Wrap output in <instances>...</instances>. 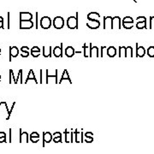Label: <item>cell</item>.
Segmentation results:
<instances>
[{
	"instance_id": "74e56055",
	"label": "cell",
	"mask_w": 154,
	"mask_h": 154,
	"mask_svg": "<svg viewBox=\"0 0 154 154\" xmlns=\"http://www.w3.org/2000/svg\"><path fill=\"white\" fill-rule=\"evenodd\" d=\"M6 142V134L0 136V143H5Z\"/></svg>"
},
{
	"instance_id": "c3c4849f",
	"label": "cell",
	"mask_w": 154,
	"mask_h": 154,
	"mask_svg": "<svg viewBox=\"0 0 154 154\" xmlns=\"http://www.w3.org/2000/svg\"><path fill=\"white\" fill-rule=\"evenodd\" d=\"M11 128H10V142H11Z\"/></svg>"
},
{
	"instance_id": "2e32d148",
	"label": "cell",
	"mask_w": 154,
	"mask_h": 154,
	"mask_svg": "<svg viewBox=\"0 0 154 154\" xmlns=\"http://www.w3.org/2000/svg\"><path fill=\"white\" fill-rule=\"evenodd\" d=\"M120 29L121 28V18L119 16H114L112 20V29Z\"/></svg>"
},
{
	"instance_id": "5b68a950",
	"label": "cell",
	"mask_w": 154,
	"mask_h": 154,
	"mask_svg": "<svg viewBox=\"0 0 154 154\" xmlns=\"http://www.w3.org/2000/svg\"><path fill=\"white\" fill-rule=\"evenodd\" d=\"M45 72H46V78H45V83L46 84H48L50 81V79H53L54 80V82L56 83V84H57L58 83V70H56V74L55 75H49L48 74V70H45Z\"/></svg>"
},
{
	"instance_id": "83f0119b",
	"label": "cell",
	"mask_w": 154,
	"mask_h": 154,
	"mask_svg": "<svg viewBox=\"0 0 154 154\" xmlns=\"http://www.w3.org/2000/svg\"><path fill=\"white\" fill-rule=\"evenodd\" d=\"M126 46L119 47V57H126Z\"/></svg>"
},
{
	"instance_id": "6da1fadb",
	"label": "cell",
	"mask_w": 154,
	"mask_h": 154,
	"mask_svg": "<svg viewBox=\"0 0 154 154\" xmlns=\"http://www.w3.org/2000/svg\"><path fill=\"white\" fill-rule=\"evenodd\" d=\"M67 27L70 29H77L78 28V13L76 16H70L67 19Z\"/></svg>"
},
{
	"instance_id": "f35d334b",
	"label": "cell",
	"mask_w": 154,
	"mask_h": 154,
	"mask_svg": "<svg viewBox=\"0 0 154 154\" xmlns=\"http://www.w3.org/2000/svg\"><path fill=\"white\" fill-rule=\"evenodd\" d=\"M30 140H31L33 143H37V142H39L40 138H39V137H30Z\"/></svg>"
},
{
	"instance_id": "816d5d0a",
	"label": "cell",
	"mask_w": 154,
	"mask_h": 154,
	"mask_svg": "<svg viewBox=\"0 0 154 154\" xmlns=\"http://www.w3.org/2000/svg\"><path fill=\"white\" fill-rule=\"evenodd\" d=\"M0 81H1V78H0Z\"/></svg>"
},
{
	"instance_id": "44dd1931",
	"label": "cell",
	"mask_w": 154,
	"mask_h": 154,
	"mask_svg": "<svg viewBox=\"0 0 154 154\" xmlns=\"http://www.w3.org/2000/svg\"><path fill=\"white\" fill-rule=\"evenodd\" d=\"M137 47H136V56L139 57H143L145 53H146V50L143 46H138V44H136Z\"/></svg>"
},
{
	"instance_id": "d590c367",
	"label": "cell",
	"mask_w": 154,
	"mask_h": 154,
	"mask_svg": "<svg viewBox=\"0 0 154 154\" xmlns=\"http://www.w3.org/2000/svg\"><path fill=\"white\" fill-rule=\"evenodd\" d=\"M84 141L87 143L93 142V137H84Z\"/></svg>"
},
{
	"instance_id": "7dc6e473",
	"label": "cell",
	"mask_w": 154,
	"mask_h": 154,
	"mask_svg": "<svg viewBox=\"0 0 154 154\" xmlns=\"http://www.w3.org/2000/svg\"><path fill=\"white\" fill-rule=\"evenodd\" d=\"M36 28L38 29V12L36 13Z\"/></svg>"
},
{
	"instance_id": "db71d44e",
	"label": "cell",
	"mask_w": 154,
	"mask_h": 154,
	"mask_svg": "<svg viewBox=\"0 0 154 154\" xmlns=\"http://www.w3.org/2000/svg\"><path fill=\"white\" fill-rule=\"evenodd\" d=\"M0 55H1V52H0Z\"/></svg>"
},
{
	"instance_id": "60d3db41",
	"label": "cell",
	"mask_w": 154,
	"mask_h": 154,
	"mask_svg": "<svg viewBox=\"0 0 154 154\" xmlns=\"http://www.w3.org/2000/svg\"><path fill=\"white\" fill-rule=\"evenodd\" d=\"M21 56L22 57H28L29 56V51H23L21 54Z\"/></svg>"
},
{
	"instance_id": "3957f363",
	"label": "cell",
	"mask_w": 154,
	"mask_h": 154,
	"mask_svg": "<svg viewBox=\"0 0 154 154\" xmlns=\"http://www.w3.org/2000/svg\"><path fill=\"white\" fill-rule=\"evenodd\" d=\"M40 24L43 29H49L51 27V19L49 16H43L40 19Z\"/></svg>"
},
{
	"instance_id": "4dcf8cb0",
	"label": "cell",
	"mask_w": 154,
	"mask_h": 154,
	"mask_svg": "<svg viewBox=\"0 0 154 154\" xmlns=\"http://www.w3.org/2000/svg\"><path fill=\"white\" fill-rule=\"evenodd\" d=\"M128 56H133V48L131 46H127L126 50V57Z\"/></svg>"
},
{
	"instance_id": "d6a6232c",
	"label": "cell",
	"mask_w": 154,
	"mask_h": 154,
	"mask_svg": "<svg viewBox=\"0 0 154 154\" xmlns=\"http://www.w3.org/2000/svg\"><path fill=\"white\" fill-rule=\"evenodd\" d=\"M100 51H101V54H100V56L101 57H104L105 56V54L106 53V55H107V47L106 46H101L100 47Z\"/></svg>"
},
{
	"instance_id": "e575fe53",
	"label": "cell",
	"mask_w": 154,
	"mask_h": 154,
	"mask_svg": "<svg viewBox=\"0 0 154 154\" xmlns=\"http://www.w3.org/2000/svg\"><path fill=\"white\" fill-rule=\"evenodd\" d=\"M122 22H133V19L132 17H130V16H126L122 20Z\"/></svg>"
},
{
	"instance_id": "4fadbf2b",
	"label": "cell",
	"mask_w": 154,
	"mask_h": 154,
	"mask_svg": "<svg viewBox=\"0 0 154 154\" xmlns=\"http://www.w3.org/2000/svg\"><path fill=\"white\" fill-rule=\"evenodd\" d=\"M33 15L30 12H20V20L21 21H32Z\"/></svg>"
},
{
	"instance_id": "ab89813d",
	"label": "cell",
	"mask_w": 154,
	"mask_h": 154,
	"mask_svg": "<svg viewBox=\"0 0 154 154\" xmlns=\"http://www.w3.org/2000/svg\"><path fill=\"white\" fill-rule=\"evenodd\" d=\"M31 51H40V48L39 47V46H33L32 48H31Z\"/></svg>"
},
{
	"instance_id": "ac0fdd59",
	"label": "cell",
	"mask_w": 154,
	"mask_h": 154,
	"mask_svg": "<svg viewBox=\"0 0 154 154\" xmlns=\"http://www.w3.org/2000/svg\"><path fill=\"white\" fill-rule=\"evenodd\" d=\"M76 54V50L73 46H67L65 48V55L68 57H72Z\"/></svg>"
},
{
	"instance_id": "bcb514c9",
	"label": "cell",
	"mask_w": 154,
	"mask_h": 154,
	"mask_svg": "<svg viewBox=\"0 0 154 154\" xmlns=\"http://www.w3.org/2000/svg\"><path fill=\"white\" fill-rule=\"evenodd\" d=\"M40 84H41V83H42L43 82V70H40Z\"/></svg>"
},
{
	"instance_id": "11a10c76",
	"label": "cell",
	"mask_w": 154,
	"mask_h": 154,
	"mask_svg": "<svg viewBox=\"0 0 154 154\" xmlns=\"http://www.w3.org/2000/svg\"><path fill=\"white\" fill-rule=\"evenodd\" d=\"M0 78H1V76H0Z\"/></svg>"
},
{
	"instance_id": "e0dca14e",
	"label": "cell",
	"mask_w": 154,
	"mask_h": 154,
	"mask_svg": "<svg viewBox=\"0 0 154 154\" xmlns=\"http://www.w3.org/2000/svg\"><path fill=\"white\" fill-rule=\"evenodd\" d=\"M29 81H34L35 83L38 84V81H37V79H36V77H35L34 72V70H29V73H28V77H27V80H26V81H25V84H28Z\"/></svg>"
},
{
	"instance_id": "7a4b0ae2",
	"label": "cell",
	"mask_w": 154,
	"mask_h": 154,
	"mask_svg": "<svg viewBox=\"0 0 154 154\" xmlns=\"http://www.w3.org/2000/svg\"><path fill=\"white\" fill-rule=\"evenodd\" d=\"M64 19L62 16H56L53 21H52V25L56 29H62L64 27Z\"/></svg>"
},
{
	"instance_id": "681fc988",
	"label": "cell",
	"mask_w": 154,
	"mask_h": 154,
	"mask_svg": "<svg viewBox=\"0 0 154 154\" xmlns=\"http://www.w3.org/2000/svg\"><path fill=\"white\" fill-rule=\"evenodd\" d=\"M0 28H4V21H0Z\"/></svg>"
},
{
	"instance_id": "f907efd6",
	"label": "cell",
	"mask_w": 154,
	"mask_h": 154,
	"mask_svg": "<svg viewBox=\"0 0 154 154\" xmlns=\"http://www.w3.org/2000/svg\"><path fill=\"white\" fill-rule=\"evenodd\" d=\"M0 21H4V18L2 16H0Z\"/></svg>"
},
{
	"instance_id": "d4e9b609",
	"label": "cell",
	"mask_w": 154,
	"mask_h": 154,
	"mask_svg": "<svg viewBox=\"0 0 154 154\" xmlns=\"http://www.w3.org/2000/svg\"><path fill=\"white\" fill-rule=\"evenodd\" d=\"M98 46H92L91 45V52H90V57H98Z\"/></svg>"
},
{
	"instance_id": "7bdbcfd3",
	"label": "cell",
	"mask_w": 154,
	"mask_h": 154,
	"mask_svg": "<svg viewBox=\"0 0 154 154\" xmlns=\"http://www.w3.org/2000/svg\"><path fill=\"white\" fill-rule=\"evenodd\" d=\"M30 137H39L40 138V134L38 132H33L30 134Z\"/></svg>"
},
{
	"instance_id": "cb8c5ba5",
	"label": "cell",
	"mask_w": 154,
	"mask_h": 154,
	"mask_svg": "<svg viewBox=\"0 0 154 154\" xmlns=\"http://www.w3.org/2000/svg\"><path fill=\"white\" fill-rule=\"evenodd\" d=\"M117 55V49L114 46L107 47V56L110 57H114Z\"/></svg>"
},
{
	"instance_id": "ffe728a7",
	"label": "cell",
	"mask_w": 154,
	"mask_h": 154,
	"mask_svg": "<svg viewBox=\"0 0 154 154\" xmlns=\"http://www.w3.org/2000/svg\"><path fill=\"white\" fill-rule=\"evenodd\" d=\"M51 46H43V56L45 57H50L51 56Z\"/></svg>"
},
{
	"instance_id": "7c38bea8",
	"label": "cell",
	"mask_w": 154,
	"mask_h": 154,
	"mask_svg": "<svg viewBox=\"0 0 154 154\" xmlns=\"http://www.w3.org/2000/svg\"><path fill=\"white\" fill-rule=\"evenodd\" d=\"M66 81H68L70 82V84H72V81H71V79H70L68 70H63V75H62V77H61V79H60V81H59L58 83H59V84H62L63 82Z\"/></svg>"
},
{
	"instance_id": "f6af8a7d",
	"label": "cell",
	"mask_w": 154,
	"mask_h": 154,
	"mask_svg": "<svg viewBox=\"0 0 154 154\" xmlns=\"http://www.w3.org/2000/svg\"><path fill=\"white\" fill-rule=\"evenodd\" d=\"M10 12L8 13V29H10Z\"/></svg>"
},
{
	"instance_id": "9a60e30c",
	"label": "cell",
	"mask_w": 154,
	"mask_h": 154,
	"mask_svg": "<svg viewBox=\"0 0 154 154\" xmlns=\"http://www.w3.org/2000/svg\"><path fill=\"white\" fill-rule=\"evenodd\" d=\"M19 132H20V143H23V142L28 143V140L30 139V136L28 135V133L27 132H22L21 128Z\"/></svg>"
},
{
	"instance_id": "b9f144b4",
	"label": "cell",
	"mask_w": 154,
	"mask_h": 154,
	"mask_svg": "<svg viewBox=\"0 0 154 154\" xmlns=\"http://www.w3.org/2000/svg\"><path fill=\"white\" fill-rule=\"evenodd\" d=\"M93 133L92 132H86L84 133V137H92Z\"/></svg>"
},
{
	"instance_id": "8d00e7d4",
	"label": "cell",
	"mask_w": 154,
	"mask_h": 154,
	"mask_svg": "<svg viewBox=\"0 0 154 154\" xmlns=\"http://www.w3.org/2000/svg\"><path fill=\"white\" fill-rule=\"evenodd\" d=\"M31 55L34 57H38L40 55V51H31Z\"/></svg>"
},
{
	"instance_id": "1f68e13d",
	"label": "cell",
	"mask_w": 154,
	"mask_h": 154,
	"mask_svg": "<svg viewBox=\"0 0 154 154\" xmlns=\"http://www.w3.org/2000/svg\"><path fill=\"white\" fill-rule=\"evenodd\" d=\"M122 26L126 29H130L133 26V22H122Z\"/></svg>"
},
{
	"instance_id": "f546056e",
	"label": "cell",
	"mask_w": 154,
	"mask_h": 154,
	"mask_svg": "<svg viewBox=\"0 0 154 154\" xmlns=\"http://www.w3.org/2000/svg\"><path fill=\"white\" fill-rule=\"evenodd\" d=\"M147 55L150 57H154V46H150L147 48Z\"/></svg>"
},
{
	"instance_id": "30bf717a",
	"label": "cell",
	"mask_w": 154,
	"mask_h": 154,
	"mask_svg": "<svg viewBox=\"0 0 154 154\" xmlns=\"http://www.w3.org/2000/svg\"><path fill=\"white\" fill-rule=\"evenodd\" d=\"M112 20L111 16H105L104 17V29H112Z\"/></svg>"
},
{
	"instance_id": "ee69618b",
	"label": "cell",
	"mask_w": 154,
	"mask_h": 154,
	"mask_svg": "<svg viewBox=\"0 0 154 154\" xmlns=\"http://www.w3.org/2000/svg\"><path fill=\"white\" fill-rule=\"evenodd\" d=\"M29 47H28V46H21V52H23V51H29Z\"/></svg>"
},
{
	"instance_id": "836d02e7",
	"label": "cell",
	"mask_w": 154,
	"mask_h": 154,
	"mask_svg": "<svg viewBox=\"0 0 154 154\" xmlns=\"http://www.w3.org/2000/svg\"><path fill=\"white\" fill-rule=\"evenodd\" d=\"M15 105V102L13 103V105H12V106H11L10 110H9V111H8V117H6V120H7V121L10 118V115H11V113H12V111H13V109H14Z\"/></svg>"
},
{
	"instance_id": "9c48e42d",
	"label": "cell",
	"mask_w": 154,
	"mask_h": 154,
	"mask_svg": "<svg viewBox=\"0 0 154 154\" xmlns=\"http://www.w3.org/2000/svg\"><path fill=\"white\" fill-rule=\"evenodd\" d=\"M74 133H75V136H76V142H77V143L84 142V133L82 132V129L80 132L77 129H76Z\"/></svg>"
},
{
	"instance_id": "f5cc1de1",
	"label": "cell",
	"mask_w": 154,
	"mask_h": 154,
	"mask_svg": "<svg viewBox=\"0 0 154 154\" xmlns=\"http://www.w3.org/2000/svg\"><path fill=\"white\" fill-rule=\"evenodd\" d=\"M0 52H1V49H0Z\"/></svg>"
},
{
	"instance_id": "603a6c76",
	"label": "cell",
	"mask_w": 154,
	"mask_h": 154,
	"mask_svg": "<svg viewBox=\"0 0 154 154\" xmlns=\"http://www.w3.org/2000/svg\"><path fill=\"white\" fill-rule=\"evenodd\" d=\"M100 18V15L98 12H90L87 15V20L92 21V20H99Z\"/></svg>"
},
{
	"instance_id": "f1b7e54d",
	"label": "cell",
	"mask_w": 154,
	"mask_h": 154,
	"mask_svg": "<svg viewBox=\"0 0 154 154\" xmlns=\"http://www.w3.org/2000/svg\"><path fill=\"white\" fill-rule=\"evenodd\" d=\"M136 27H137V28H139V29H142V28H147V20H146V21H139V22L136 24Z\"/></svg>"
},
{
	"instance_id": "52a82bcc",
	"label": "cell",
	"mask_w": 154,
	"mask_h": 154,
	"mask_svg": "<svg viewBox=\"0 0 154 154\" xmlns=\"http://www.w3.org/2000/svg\"><path fill=\"white\" fill-rule=\"evenodd\" d=\"M34 27L33 21H21L20 20V29H30Z\"/></svg>"
},
{
	"instance_id": "ba28073f",
	"label": "cell",
	"mask_w": 154,
	"mask_h": 154,
	"mask_svg": "<svg viewBox=\"0 0 154 154\" xmlns=\"http://www.w3.org/2000/svg\"><path fill=\"white\" fill-rule=\"evenodd\" d=\"M19 55V49L17 46H11L10 47V62L12 61V57H16Z\"/></svg>"
},
{
	"instance_id": "277c9868",
	"label": "cell",
	"mask_w": 154,
	"mask_h": 154,
	"mask_svg": "<svg viewBox=\"0 0 154 154\" xmlns=\"http://www.w3.org/2000/svg\"><path fill=\"white\" fill-rule=\"evenodd\" d=\"M65 142L66 143H72L73 140H74V132H73V129H70V128H66L65 131Z\"/></svg>"
},
{
	"instance_id": "8fae6325",
	"label": "cell",
	"mask_w": 154,
	"mask_h": 154,
	"mask_svg": "<svg viewBox=\"0 0 154 154\" xmlns=\"http://www.w3.org/2000/svg\"><path fill=\"white\" fill-rule=\"evenodd\" d=\"M87 28H89L90 29H98L100 26V21L99 20H92V21H88V22H87Z\"/></svg>"
},
{
	"instance_id": "5bb4252c",
	"label": "cell",
	"mask_w": 154,
	"mask_h": 154,
	"mask_svg": "<svg viewBox=\"0 0 154 154\" xmlns=\"http://www.w3.org/2000/svg\"><path fill=\"white\" fill-rule=\"evenodd\" d=\"M53 138V135L50 132L43 133V147H45V143H50Z\"/></svg>"
},
{
	"instance_id": "484cf974",
	"label": "cell",
	"mask_w": 154,
	"mask_h": 154,
	"mask_svg": "<svg viewBox=\"0 0 154 154\" xmlns=\"http://www.w3.org/2000/svg\"><path fill=\"white\" fill-rule=\"evenodd\" d=\"M4 111H9L7 103L5 101H0V115Z\"/></svg>"
},
{
	"instance_id": "4316f807",
	"label": "cell",
	"mask_w": 154,
	"mask_h": 154,
	"mask_svg": "<svg viewBox=\"0 0 154 154\" xmlns=\"http://www.w3.org/2000/svg\"><path fill=\"white\" fill-rule=\"evenodd\" d=\"M12 82H14L15 84H17L16 82V79L15 77V74L12 70H10V84H11Z\"/></svg>"
},
{
	"instance_id": "7402d4cb",
	"label": "cell",
	"mask_w": 154,
	"mask_h": 154,
	"mask_svg": "<svg viewBox=\"0 0 154 154\" xmlns=\"http://www.w3.org/2000/svg\"><path fill=\"white\" fill-rule=\"evenodd\" d=\"M52 135H53L52 140L54 143H61L62 142V133L60 132H55Z\"/></svg>"
},
{
	"instance_id": "d6986e66",
	"label": "cell",
	"mask_w": 154,
	"mask_h": 154,
	"mask_svg": "<svg viewBox=\"0 0 154 154\" xmlns=\"http://www.w3.org/2000/svg\"><path fill=\"white\" fill-rule=\"evenodd\" d=\"M92 45V43L89 44V46H87V45H83V55L85 57H90V52H91V45Z\"/></svg>"
},
{
	"instance_id": "8992f818",
	"label": "cell",
	"mask_w": 154,
	"mask_h": 154,
	"mask_svg": "<svg viewBox=\"0 0 154 154\" xmlns=\"http://www.w3.org/2000/svg\"><path fill=\"white\" fill-rule=\"evenodd\" d=\"M52 54L56 57L63 56V43L60 44V46H56L52 50Z\"/></svg>"
}]
</instances>
